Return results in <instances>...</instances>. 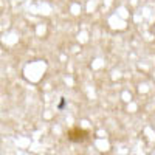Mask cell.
<instances>
[{
    "label": "cell",
    "mask_w": 155,
    "mask_h": 155,
    "mask_svg": "<svg viewBox=\"0 0 155 155\" xmlns=\"http://www.w3.org/2000/svg\"><path fill=\"white\" fill-rule=\"evenodd\" d=\"M67 138L70 141H73V143H82V141H85L88 138V132L81 127H73L67 132Z\"/></svg>",
    "instance_id": "cell-1"
}]
</instances>
